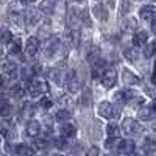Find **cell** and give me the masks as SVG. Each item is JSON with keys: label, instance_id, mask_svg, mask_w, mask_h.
<instances>
[{"label": "cell", "instance_id": "obj_37", "mask_svg": "<svg viewBox=\"0 0 156 156\" xmlns=\"http://www.w3.org/2000/svg\"><path fill=\"white\" fill-rule=\"evenodd\" d=\"M117 144H119V137H108L106 139V142H105V147L106 148H115L117 147Z\"/></svg>", "mask_w": 156, "mask_h": 156}, {"label": "cell", "instance_id": "obj_42", "mask_svg": "<svg viewBox=\"0 0 156 156\" xmlns=\"http://www.w3.org/2000/svg\"><path fill=\"white\" fill-rule=\"evenodd\" d=\"M150 108H151V109H153V111L156 112V97H154V100L151 101V105H150Z\"/></svg>", "mask_w": 156, "mask_h": 156}, {"label": "cell", "instance_id": "obj_6", "mask_svg": "<svg viewBox=\"0 0 156 156\" xmlns=\"http://www.w3.org/2000/svg\"><path fill=\"white\" fill-rule=\"evenodd\" d=\"M134 150H136V145H134V142L129 140V139L119 140V144H117V151H119L122 156L131 154V153H134Z\"/></svg>", "mask_w": 156, "mask_h": 156}, {"label": "cell", "instance_id": "obj_30", "mask_svg": "<svg viewBox=\"0 0 156 156\" xmlns=\"http://www.w3.org/2000/svg\"><path fill=\"white\" fill-rule=\"evenodd\" d=\"M11 39V31L8 28H0V44H8Z\"/></svg>", "mask_w": 156, "mask_h": 156}, {"label": "cell", "instance_id": "obj_28", "mask_svg": "<svg viewBox=\"0 0 156 156\" xmlns=\"http://www.w3.org/2000/svg\"><path fill=\"white\" fill-rule=\"evenodd\" d=\"M23 92H25V89H23L22 84H12L11 89H9L11 97H14V98H20V97L23 95Z\"/></svg>", "mask_w": 156, "mask_h": 156}, {"label": "cell", "instance_id": "obj_51", "mask_svg": "<svg viewBox=\"0 0 156 156\" xmlns=\"http://www.w3.org/2000/svg\"><path fill=\"white\" fill-rule=\"evenodd\" d=\"M95 2H100V0H95Z\"/></svg>", "mask_w": 156, "mask_h": 156}, {"label": "cell", "instance_id": "obj_4", "mask_svg": "<svg viewBox=\"0 0 156 156\" xmlns=\"http://www.w3.org/2000/svg\"><path fill=\"white\" fill-rule=\"evenodd\" d=\"M59 51V41L56 37H50L48 42L45 44V48H44V58H55Z\"/></svg>", "mask_w": 156, "mask_h": 156}, {"label": "cell", "instance_id": "obj_45", "mask_svg": "<svg viewBox=\"0 0 156 156\" xmlns=\"http://www.w3.org/2000/svg\"><path fill=\"white\" fill-rule=\"evenodd\" d=\"M70 2H75V3H83V0H70Z\"/></svg>", "mask_w": 156, "mask_h": 156}, {"label": "cell", "instance_id": "obj_10", "mask_svg": "<svg viewBox=\"0 0 156 156\" xmlns=\"http://www.w3.org/2000/svg\"><path fill=\"white\" fill-rule=\"evenodd\" d=\"M12 114V105L9 103V100L5 95H0V117H9Z\"/></svg>", "mask_w": 156, "mask_h": 156}, {"label": "cell", "instance_id": "obj_39", "mask_svg": "<svg viewBox=\"0 0 156 156\" xmlns=\"http://www.w3.org/2000/svg\"><path fill=\"white\" fill-rule=\"evenodd\" d=\"M131 11V2L129 0H125L123 2V5H122V9H120V12L125 16V14H128V12Z\"/></svg>", "mask_w": 156, "mask_h": 156}, {"label": "cell", "instance_id": "obj_38", "mask_svg": "<svg viewBox=\"0 0 156 156\" xmlns=\"http://www.w3.org/2000/svg\"><path fill=\"white\" fill-rule=\"evenodd\" d=\"M84 156H100V148L97 145H92V147H89V150L86 151Z\"/></svg>", "mask_w": 156, "mask_h": 156}, {"label": "cell", "instance_id": "obj_31", "mask_svg": "<svg viewBox=\"0 0 156 156\" xmlns=\"http://www.w3.org/2000/svg\"><path fill=\"white\" fill-rule=\"evenodd\" d=\"M144 97H140V95H134L131 100H129L128 103H129V105H131V106H134V108H142V106H144Z\"/></svg>", "mask_w": 156, "mask_h": 156}, {"label": "cell", "instance_id": "obj_43", "mask_svg": "<svg viewBox=\"0 0 156 156\" xmlns=\"http://www.w3.org/2000/svg\"><path fill=\"white\" fill-rule=\"evenodd\" d=\"M151 31H153V33L156 34V19H154V20L151 22Z\"/></svg>", "mask_w": 156, "mask_h": 156}, {"label": "cell", "instance_id": "obj_44", "mask_svg": "<svg viewBox=\"0 0 156 156\" xmlns=\"http://www.w3.org/2000/svg\"><path fill=\"white\" fill-rule=\"evenodd\" d=\"M115 6V0H109V8H114Z\"/></svg>", "mask_w": 156, "mask_h": 156}, {"label": "cell", "instance_id": "obj_12", "mask_svg": "<svg viewBox=\"0 0 156 156\" xmlns=\"http://www.w3.org/2000/svg\"><path fill=\"white\" fill-rule=\"evenodd\" d=\"M64 39H66V44H67L69 47H76L78 42H80V31L70 28V30H67Z\"/></svg>", "mask_w": 156, "mask_h": 156}, {"label": "cell", "instance_id": "obj_18", "mask_svg": "<svg viewBox=\"0 0 156 156\" xmlns=\"http://www.w3.org/2000/svg\"><path fill=\"white\" fill-rule=\"evenodd\" d=\"M122 76H123V83L125 84H139V81H140L139 76H136L133 72H129L128 69L123 70V75Z\"/></svg>", "mask_w": 156, "mask_h": 156}, {"label": "cell", "instance_id": "obj_8", "mask_svg": "<svg viewBox=\"0 0 156 156\" xmlns=\"http://www.w3.org/2000/svg\"><path fill=\"white\" fill-rule=\"evenodd\" d=\"M98 114L101 117H105V119H112V117H115V111L112 108V105L109 101H101L98 105Z\"/></svg>", "mask_w": 156, "mask_h": 156}, {"label": "cell", "instance_id": "obj_34", "mask_svg": "<svg viewBox=\"0 0 156 156\" xmlns=\"http://www.w3.org/2000/svg\"><path fill=\"white\" fill-rule=\"evenodd\" d=\"M66 86H67V89H69V92H70V94L76 92V90L80 89V83H78L76 78H73V80H70L69 83H66Z\"/></svg>", "mask_w": 156, "mask_h": 156}, {"label": "cell", "instance_id": "obj_7", "mask_svg": "<svg viewBox=\"0 0 156 156\" xmlns=\"http://www.w3.org/2000/svg\"><path fill=\"white\" fill-rule=\"evenodd\" d=\"M59 133H61V137H64V139H72L76 134V128L70 122H64L59 126Z\"/></svg>", "mask_w": 156, "mask_h": 156}, {"label": "cell", "instance_id": "obj_16", "mask_svg": "<svg viewBox=\"0 0 156 156\" xmlns=\"http://www.w3.org/2000/svg\"><path fill=\"white\" fill-rule=\"evenodd\" d=\"M16 154H20V156H31V154H34V147L27 145V144H17V145H16Z\"/></svg>", "mask_w": 156, "mask_h": 156}, {"label": "cell", "instance_id": "obj_17", "mask_svg": "<svg viewBox=\"0 0 156 156\" xmlns=\"http://www.w3.org/2000/svg\"><path fill=\"white\" fill-rule=\"evenodd\" d=\"M106 69H108L106 62L97 59V61H95V66H94V69H92V76H94V78H101L103 72H105Z\"/></svg>", "mask_w": 156, "mask_h": 156}, {"label": "cell", "instance_id": "obj_40", "mask_svg": "<svg viewBox=\"0 0 156 156\" xmlns=\"http://www.w3.org/2000/svg\"><path fill=\"white\" fill-rule=\"evenodd\" d=\"M51 105H53V101L50 100V97H42V98H41V106H42V108L48 109Z\"/></svg>", "mask_w": 156, "mask_h": 156}, {"label": "cell", "instance_id": "obj_26", "mask_svg": "<svg viewBox=\"0 0 156 156\" xmlns=\"http://www.w3.org/2000/svg\"><path fill=\"white\" fill-rule=\"evenodd\" d=\"M39 9L42 12H47V14H51L55 9V0H44L41 3V6H39Z\"/></svg>", "mask_w": 156, "mask_h": 156}, {"label": "cell", "instance_id": "obj_22", "mask_svg": "<svg viewBox=\"0 0 156 156\" xmlns=\"http://www.w3.org/2000/svg\"><path fill=\"white\" fill-rule=\"evenodd\" d=\"M153 114H154V111L150 108V106H142L140 109H139V119L140 120H151L153 119Z\"/></svg>", "mask_w": 156, "mask_h": 156}, {"label": "cell", "instance_id": "obj_20", "mask_svg": "<svg viewBox=\"0 0 156 156\" xmlns=\"http://www.w3.org/2000/svg\"><path fill=\"white\" fill-rule=\"evenodd\" d=\"M20 45H22V42H20L19 37L11 39V41H9V47H8V53H9V55H17V53H20Z\"/></svg>", "mask_w": 156, "mask_h": 156}, {"label": "cell", "instance_id": "obj_13", "mask_svg": "<svg viewBox=\"0 0 156 156\" xmlns=\"http://www.w3.org/2000/svg\"><path fill=\"white\" fill-rule=\"evenodd\" d=\"M25 22L28 25H36L41 22V11L37 9H27L25 12Z\"/></svg>", "mask_w": 156, "mask_h": 156}, {"label": "cell", "instance_id": "obj_24", "mask_svg": "<svg viewBox=\"0 0 156 156\" xmlns=\"http://www.w3.org/2000/svg\"><path fill=\"white\" fill-rule=\"evenodd\" d=\"M122 28L126 33H133V31L137 30V22L134 19H125V22L122 23Z\"/></svg>", "mask_w": 156, "mask_h": 156}, {"label": "cell", "instance_id": "obj_25", "mask_svg": "<svg viewBox=\"0 0 156 156\" xmlns=\"http://www.w3.org/2000/svg\"><path fill=\"white\" fill-rule=\"evenodd\" d=\"M56 120L58 122H61V123H64V122H67V120H70V117H72V114H70V111L69 109H66V108H62V109H58V112H56Z\"/></svg>", "mask_w": 156, "mask_h": 156}, {"label": "cell", "instance_id": "obj_29", "mask_svg": "<svg viewBox=\"0 0 156 156\" xmlns=\"http://www.w3.org/2000/svg\"><path fill=\"white\" fill-rule=\"evenodd\" d=\"M156 55V41H151L148 44H145V48H144V56L145 58H151Z\"/></svg>", "mask_w": 156, "mask_h": 156}, {"label": "cell", "instance_id": "obj_5", "mask_svg": "<svg viewBox=\"0 0 156 156\" xmlns=\"http://www.w3.org/2000/svg\"><path fill=\"white\" fill-rule=\"evenodd\" d=\"M139 17L144 22H153L156 19V6L153 5H145L139 9Z\"/></svg>", "mask_w": 156, "mask_h": 156}, {"label": "cell", "instance_id": "obj_36", "mask_svg": "<svg viewBox=\"0 0 156 156\" xmlns=\"http://www.w3.org/2000/svg\"><path fill=\"white\" fill-rule=\"evenodd\" d=\"M97 55H98L97 48H95V47H92V48H89V50H87L86 58H87V61H89V62H95V61H97Z\"/></svg>", "mask_w": 156, "mask_h": 156}, {"label": "cell", "instance_id": "obj_3", "mask_svg": "<svg viewBox=\"0 0 156 156\" xmlns=\"http://www.w3.org/2000/svg\"><path fill=\"white\" fill-rule=\"evenodd\" d=\"M100 81H101V84L105 86L106 89H111V87H114V84L117 83V72L114 70V69H106L105 72H103V75H101V78H100Z\"/></svg>", "mask_w": 156, "mask_h": 156}, {"label": "cell", "instance_id": "obj_2", "mask_svg": "<svg viewBox=\"0 0 156 156\" xmlns=\"http://www.w3.org/2000/svg\"><path fill=\"white\" fill-rule=\"evenodd\" d=\"M122 129H123V133L128 134V136H137V134H140L142 131H144L142 125H140L137 120L131 119V117H126V119H123V122H122Z\"/></svg>", "mask_w": 156, "mask_h": 156}, {"label": "cell", "instance_id": "obj_33", "mask_svg": "<svg viewBox=\"0 0 156 156\" xmlns=\"http://www.w3.org/2000/svg\"><path fill=\"white\" fill-rule=\"evenodd\" d=\"M34 147H36V148H39V150H44V148H47V147H48V140H47L45 137H42V139L34 137Z\"/></svg>", "mask_w": 156, "mask_h": 156}, {"label": "cell", "instance_id": "obj_14", "mask_svg": "<svg viewBox=\"0 0 156 156\" xmlns=\"http://www.w3.org/2000/svg\"><path fill=\"white\" fill-rule=\"evenodd\" d=\"M142 151H144V154L150 156L156 151V140L151 139V137H145L144 140H142Z\"/></svg>", "mask_w": 156, "mask_h": 156}, {"label": "cell", "instance_id": "obj_49", "mask_svg": "<svg viewBox=\"0 0 156 156\" xmlns=\"http://www.w3.org/2000/svg\"><path fill=\"white\" fill-rule=\"evenodd\" d=\"M51 156H62V154H58V153H55V154H51Z\"/></svg>", "mask_w": 156, "mask_h": 156}, {"label": "cell", "instance_id": "obj_52", "mask_svg": "<svg viewBox=\"0 0 156 156\" xmlns=\"http://www.w3.org/2000/svg\"><path fill=\"white\" fill-rule=\"evenodd\" d=\"M37 156H42V154H37Z\"/></svg>", "mask_w": 156, "mask_h": 156}, {"label": "cell", "instance_id": "obj_1", "mask_svg": "<svg viewBox=\"0 0 156 156\" xmlns=\"http://www.w3.org/2000/svg\"><path fill=\"white\" fill-rule=\"evenodd\" d=\"M48 92V86L44 80H41V78H33V80H30V84H28V94L31 97H42Z\"/></svg>", "mask_w": 156, "mask_h": 156}, {"label": "cell", "instance_id": "obj_23", "mask_svg": "<svg viewBox=\"0 0 156 156\" xmlns=\"http://www.w3.org/2000/svg\"><path fill=\"white\" fill-rule=\"evenodd\" d=\"M106 134H108V137H119V134H120V126L117 125V123H114V122H111V123H108L106 125Z\"/></svg>", "mask_w": 156, "mask_h": 156}, {"label": "cell", "instance_id": "obj_46", "mask_svg": "<svg viewBox=\"0 0 156 156\" xmlns=\"http://www.w3.org/2000/svg\"><path fill=\"white\" fill-rule=\"evenodd\" d=\"M28 3H34V2H37V0H27Z\"/></svg>", "mask_w": 156, "mask_h": 156}, {"label": "cell", "instance_id": "obj_48", "mask_svg": "<svg viewBox=\"0 0 156 156\" xmlns=\"http://www.w3.org/2000/svg\"><path fill=\"white\" fill-rule=\"evenodd\" d=\"M153 131L156 133V122H154V125H153Z\"/></svg>", "mask_w": 156, "mask_h": 156}, {"label": "cell", "instance_id": "obj_32", "mask_svg": "<svg viewBox=\"0 0 156 156\" xmlns=\"http://www.w3.org/2000/svg\"><path fill=\"white\" fill-rule=\"evenodd\" d=\"M33 112H34V109H33V106L31 105H25L23 106V109L20 111V117H23V119H30V117L33 115Z\"/></svg>", "mask_w": 156, "mask_h": 156}, {"label": "cell", "instance_id": "obj_19", "mask_svg": "<svg viewBox=\"0 0 156 156\" xmlns=\"http://www.w3.org/2000/svg\"><path fill=\"white\" fill-rule=\"evenodd\" d=\"M92 12H94L95 19H98V20H106V19H108V9H106L105 6H101V5L94 6Z\"/></svg>", "mask_w": 156, "mask_h": 156}, {"label": "cell", "instance_id": "obj_9", "mask_svg": "<svg viewBox=\"0 0 156 156\" xmlns=\"http://www.w3.org/2000/svg\"><path fill=\"white\" fill-rule=\"evenodd\" d=\"M39 51V39L37 37H28L27 45H25V53H27L30 58L36 56V53Z\"/></svg>", "mask_w": 156, "mask_h": 156}, {"label": "cell", "instance_id": "obj_47", "mask_svg": "<svg viewBox=\"0 0 156 156\" xmlns=\"http://www.w3.org/2000/svg\"><path fill=\"white\" fill-rule=\"evenodd\" d=\"M2 55H3V48H2V47H0V56H2Z\"/></svg>", "mask_w": 156, "mask_h": 156}, {"label": "cell", "instance_id": "obj_50", "mask_svg": "<svg viewBox=\"0 0 156 156\" xmlns=\"http://www.w3.org/2000/svg\"><path fill=\"white\" fill-rule=\"evenodd\" d=\"M151 2H154V3H156V0H151Z\"/></svg>", "mask_w": 156, "mask_h": 156}, {"label": "cell", "instance_id": "obj_27", "mask_svg": "<svg viewBox=\"0 0 156 156\" xmlns=\"http://www.w3.org/2000/svg\"><path fill=\"white\" fill-rule=\"evenodd\" d=\"M123 56L128 59V61H136L139 58V53H137V50L136 47H128L123 50Z\"/></svg>", "mask_w": 156, "mask_h": 156}, {"label": "cell", "instance_id": "obj_11", "mask_svg": "<svg viewBox=\"0 0 156 156\" xmlns=\"http://www.w3.org/2000/svg\"><path fill=\"white\" fill-rule=\"evenodd\" d=\"M147 42H148V33L145 30H139V31L134 33V36H133V45L136 48L144 47Z\"/></svg>", "mask_w": 156, "mask_h": 156}, {"label": "cell", "instance_id": "obj_35", "mask_svg": "<svg viewBox=\"0 0 156 156\" xmlns=\"http://www.w3.org/2000/svg\"><path fill=\"white\" fill-rule=\"evenodd\" d=\"M90 101H92V94H90L89 89H86L84 94H83V97H81V105H83V106H89Z\"/></svg>", "mask_w": 156, "mask_h": 156}, {"label": "cell", "instance_id": "obj_15", "mask_svg": "<svg viewBox=\"0 0 156 156\" xmlns=\"http://www.w3.org/2000/svg\"><path fill=\"white\" fill-rule=\"evenodd\" d=\"M39 133H41V123L37 120H30L27 123V134L30 137H37Z\"/></svg>", "mask_w": 156, "mask_h": 156}, {"label": "cell", "instance_id": "obj_21", "mask_svg": "<svg viewBox=\"0 0 156 156\" xmlns=\"http://www.w3.org/2000/svg\"><path fill=\"white\" fill-rule=\"evenodd\" d=\"M3 75H6L8 78H14L17 75V67L14 62H6L3 64Z\"/></svg>", "mask_w": 156, "mask_h": 156}, {"label": "cell", "instance_id": "obj_41", "mask_svg": "<svg viewBox=\"0 0 156 156\" xmlns=\"http://www.w3.org/2000/svg\"><path fill=\"white\" fill-rule=\"evenodd\" d=\"M8 84V76L6 75H0V89H3Z\"/></svg>", "mask_w": 156, "mask_h": 156}]
</instances>
